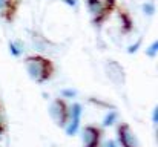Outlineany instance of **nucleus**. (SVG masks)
<instances>
[{"mask_svg": "<svg viewBox=\"0 0 158 147\" xmlns=\"http://www.w3.org/2000/svg\"><path fill=\"white\" fill-rule=\"evenodd\" d=\"M115 12H117L118 20H120V32H121L123 35H129V34L134 31V18H132V14L129 12V9H127L124 5H117Z\"/></svg>", "mask_w": 158, "mask_h": 147, "instance_id": "8", "label": "nucleus"}, {"mask_svg": "<svg viewBox=\"0 0 158 147\" xmlns=\"http://www.w3.org/2000/svg\"><path fill=\"white\" fill-rule=\"evenodd\" d=\"M117 140L121 147H143L132 127L124 121L118 123L117 126Z\"/></svg>", "mask_w": 158, "mask_h": 147, "instance_id": "4", "label": "nucleus"}, {"mask_svg": "<svg viewBox=\"0 0 158 147\" xmlns=\"http://www.w3.org/2000/svg\"><path fill=\"white\" fill-rule=\"evenodd\" d=\"M117 116H118V113H117L115 110H110V112L105 116V120H103V127H107V126L114 124V121L117 120Z\"/></svg>", "mask_w": 158, "mask_h": 147, "instance_id": "12", "label": "nucleus"}, {"mask_svg": "<svg viewBox=\"0 0 158 147\" xmlns=\"http://www.w3.org/2000/svg\"><path fill=\"white\" fill-rule=\"evenodd\" d=\"M157 52H158V42L157 40H154L152 45L146 49V55L151 57V58H155V57H157Z\"/></svg>", "mask_w": 158, "mask_h": 147, "instance_id": "13", "label": "nucleus"}, {"mask_svg": "<svg viewBox=\"0 0 158 147\" xmlns=\"http://www.w3.org/2000/svg\"><path fill=\"white\" fill-rule=\"evenodd\" d=\"M61 94L63 95H68V97H74L75 95V91H63Z\"/></svg>", "mask_w": 158, "mask_h": 147, "instance_id": "17", "label": "nucleus"}, {"mask_svg": "<svg viewBox=\"0 0 158 147\" xmlns=\"http://www.w3.org/2000/svg\"><path fill=\"white\" fill-rule=\"evenodd\" d=\"M22 3L23 0H0V18L5 23L12 25L19 15Z\"/></svg>", "mask_w": 158, "mask_h": 147, "instance_id": "7", "label": "nucleus"}, {"mask_svg": "<svg viewBox=\"0 0 158 147\" xmlns=\"http://www.w3.org/2000/svg\"><path fill=\"white\" fill-rule=\"evenodd\" d=\"M49 116L52 120V123L60 127V129H64L69 118H71V106L68 104V101L64 100L63 97H58V98H54L49 104Z\"/></svg>", "mask_w": 158, "mask_h": 147, "instance_id": "3", "label": "nucleus"}, {"mask_svg": "<svg viewBox=\"0 0 158 147\" xmlns=\"http://www.w3.org/2000/svg\"><path fill=\"white\" fill-rule=\"evenodd\" d=\"M105 130L100 126L95 124H86L81 129V140H83V147H100L102 140H103Z\"/></svg>", "mask_w": 158, "mask_h": 147, "instance_id": "5", "label": "nucleus"}, {"mask_svg": "<svg viewBox=\"0 0 158 147\" xmlns=\"http://www.w3.org/2000/svg\"><path fill=\"white\" fill-rule=\"evenodd\" d=\"M106 77L110 83H114L117 88H123L126 84V71L117 60H107L105 64Z\"/></svg>", "mask_w": 158, "mask_h": 147, "instance_id": "6", "label": "nucleus"}, {"mask_svg": "<svg viewBox=\"0 0 158 147\" xmlns=\"http://www.w3.org/2000/svg\"><path fill=\"white\" fill-rule=\"evenodd\" d=\"M66 3H69V5L74 6V5H75V0H66Z\"/></svg>", "mask_w": 158, "mask_h": 147, "instance_id": "18", "label": "nucleus"}, {"mask_svg": "<svg viewBox=\"0 0 158 147\" xmlns=\"http://www.w3.org/2000/svg\"><path fill=\"white\" fill-rule=\"evenodd\" d=\"M117 5V0H86V8L91 14V23L95 28H102L103 23L115 12Z\"/></svg>", "mask_w": 158, "mask_h": 147, "instance_id": "2", "label": "nucleus"}, {"mask_svg": "<svg viewBox=\"0 0 158 147\" xmlns=\"http://www.w3.org/2000/svg\"><path fill=\"white\" fill-rule=\"evenodd\" d=\"M143 11H144V14H148V15H152V14L155 12V6H154V3H152V2H148V3H144V5H143Z\"/></svg>", "mask_w": 158, "mask_h": 147, "instance_id": "14", "label": "nucleus"}, {"mask_svg": "<svg viewBox=\"0 0 158 147\" xmlns=\"http://www.w3.org/2000/svg\"><path fill=\"white\" fill-rule=\"evenodd\" d=\"M100 147H117V143L114 141V140H109V141H106L103 146H100Z\"/></svg>", "mask_w": 158, "mask_h": 147, "instance_id": "16", "label": "nucleus"}, {"mask_svg": "<svg viewBox=\"0 0 158 147\" xmlns=\"http://www.w3.org/2000/svg\"><path fill=\"white\" fill-rule=\"evenodd\" d=\"M140 45H141V39H140L135 45H132V46H129V48H127V54H134V52H137V48H138Z\"/></svg>", "mask_w": 158, "mask_h": 147, "instance_id": "15", "label": "nucleus"}, {"mask_svg": "<svg viewBox=\"0 0 158 147\" xmlns=\"http://www.w3.org/2000/svg\"><path fill=\"white\" fill-rule=\"evenodd\" d=\"M8 118H6V112H5V107L0 101V135H6L8 133Z\"/></svg>", "mask_w": 158, "mask_h": 147, "instance_id": "10", "label": "nucleus"}, {"mask_svg": "<svg viewBox=\"0 0 158 147\" xmlns=\"http://www.w3.org/2000/svg\"><path fill=\"white\" fill-rule=\"evenodd\" d=\"M80 120H81V104L80 103H74L71 106V118L64 127L66 130V135L69 137H74L80 127Z\"/></svg>", "mask_w": 158, "mask_h": 147, "instance_id": "9", "label": "nucleus"}, {"mask_svg": "<svg viewBox=\"0 0 158 147\" xmlns=\"http://www.w3.org/2000/svg\"><path fill=\"white\" fill-rule=\"evenodd\" d=\"M9 51H11V54L14 55V57H20L22 54H23V43L20 42V40H12V42H9Z\"/></svg>", "mask_w": 158, "mask_h": 147, "instance_id": "11", "label": "nucleus"}, {"mask_svg": "<svg viewBox=\"0 0 158 147\" xmlns=\"http://www.w3.org/2000/svg\"><path fill=\"white\" fill-rule=\"evenodd\" d=\"M28 77L37 84H45L55 75V64L49 57L42 54H31L23 58Z\"/></svg>", "mask_w": 158, "mask_h": 147, "instance_id": "1", "label": "nucleus"}]
</instances>
